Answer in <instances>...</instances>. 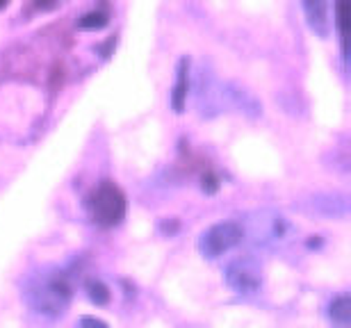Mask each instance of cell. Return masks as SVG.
I'll list each match as a JSON object with an SVG mask.
<instances>
[{"label":"cell","mask_w":351,"mask_h":328,"mask_svg":"<svg viewBox=\"0 0 351 328\" xmlns=\"http://www.w3.org/2000/svg\"><path fill=\"white\" fill-rule=\"evenodd\" d=\"M71 283L64 274H41L27 290V301L39 315L58 317L71 301Z\"/></svg>","instance_id":"cell-1"},{"label":"cell","mask_w":351,"mask_h":328,"mask_svg":"<svg viewBox=\"0 0 351 328\" xmlns=\"http://www.w3.org/2000/svg\"><path fill=\"white\" fill-rule=\"evenodd\" d=\"M87 207L91 221L98 223L101 228H114L125 219L128 201H125V194L112 180H103L87 197Z\"/></svg>","instance_id":"cell-2"},{"label":"cell","mask_w":351,"mask_h":328,"mask_svg":"<svg viewBox=\"0 0 351 328\" xmlns=\"http://www.w3.org/2000/svg\"><path fill=\"white\" fill-rule=\"evenodd\" d=\"M244 240V228L237 221H221L210 226L199 240V251L208 260H217V257L226 255L233 251L237 244Z\"/></svg>","instance_id":"cell-3"},{"label":"cell","mask_w":351,"mask_h":328,"mask_svg":"<svg viewBox=\"0 0 351 328\" xmlns=\"http://www.w3.org/2000/svg\"><path fill=\"white\" fill-rule=\"evenodd\" d=\"M226 283L237 292V294H256L263 285L261 264L256 260H251V257L235 260L226 269Z\"/></svg>","instance_id":"cell-4"},{"label":"cell","mask_w":351,"mask_h":328,"mask_svg":"<svg viewBox=\"0 0 351 328\" xmlns=\"http://www.w3.org/2000/svg\"><path fill=\"white\" fill-rule=\"evenodd\" d=\"M301 5L308 27L317 37L326 39L331 34V0H301Z\"/></svg>","instance_id":"cell-5"},{"label":"cell","mask_w":351,"mask_h":328,"mask_svg":"<svg viewBox=\"0 0 351 328\" xmlns=\"http://www.w3.org/2000/svg\"><path fill=\"white\" fill-rule=\"evenodd\" d=\"M187 89H189V60L182 58L176 71V85L171 89V108L176 114H182L187 105Z\"/></svg>","instance_id":"cell-6"},{"label":"cell","mask_w":351,"mask_h":328,"mask_svg":"<svg viewBox=\"0 0 351 328\" xmlns=\"http://www.w3.org/2000/svg\"><path fill=\"white\" fill-rule=\"evenodd\" d=\"M347 23H349V0H335L333 3V25L338 30L342 55L347 58Z\"/></svg>","instance_id":"cell-7"},{"label":"cell","mask_w":351,"mask_h":328,"mask_svg":"<svg viewBox=\"0 0 351 328\" xmlns=\"http://www.w3.org/2000/svg\"><path fill=\"white\" fill-rule=\"evenodd\" d=\"M328 319L338 326L351 324V299H349V294H342L338 299H333L331 305H328Z\"/></svg>","instance_id":"cell-8"},{"label":"cell","mask_w":351,"mask_h":328,"mask_svg":"<svg viewBox=\"0 0 351 328\" xmlns=\"http://www.w3.org/2000/svg\"><path fill=\"white\" fill-rule=\"evenodd\" d=\"M108 12H101V10H96V12H89L85 14V16L80 18V27L82 30H101V27L108 25Z\"/></svg>","instance_id":"cell-9"},{"label":"cell","mask_w":351,"mask_h":328,"mask_svg":"<svg viewBox=\"0 0 351 328\" xmlns=\"http://www.w3.org/2000/svg\"><path fill=\"white\" fill-rule=\"evenodd\" d=\"M87 292H89V299L96 305H105L110 301V290L105 288L101 281H89L87 283Z\"/></svg>","instance_id":"cell-10"},{"label":"cell","mask_w":351,"mask_h":328,"mask_svg":"<svg viewBox=\"0 0 351 328\" xmlns=\"http://www.w3.org/2000/svg\"><path fill=\"white\" fill-rule=\"evenodd\" d=\"M80 324H82V326H101V328L108 326L105 322H101V319H94V317H82V319H80Z\"/></svg>","instance_id":"cell-11"},{"label":"cell","mask_w":351,"mask_h":328,"mask_svg":"<svg viewBox=\"0 0 351 328\" xmlns=\"http://www.w3.org/2000/svg\"><path fill=\"white\" fill-rule=\"evenodd\" d=\"M58 3H62V0H37V7L39 10H51V7H55Z\"/></svg>","instance_id":"cell-12"},{"label":"cell","mask_w":351,"mask_h":328,"mask_svg":"<svg viewBox=\"0 0 351 328\" xmlns=\"http://www.w3.org/2000/svg\"><path fill=\"white\" fill-rule=\"evenodd\" d=\"M7 3H10V0H0V10H3V7H5Z\"/></svg>","instance_id":"cell-13"}]
</instances>
